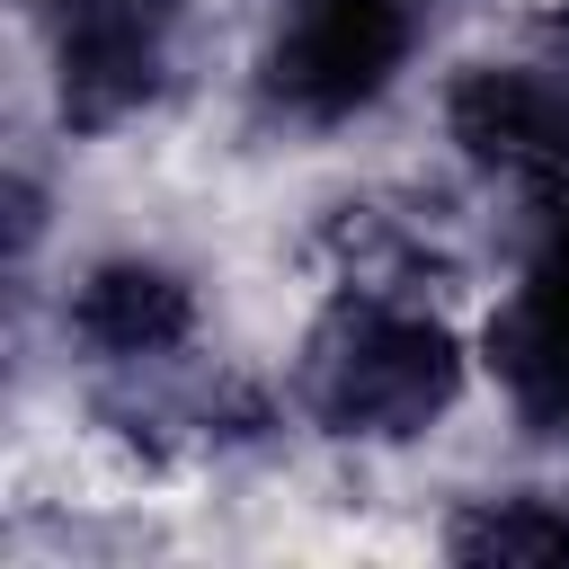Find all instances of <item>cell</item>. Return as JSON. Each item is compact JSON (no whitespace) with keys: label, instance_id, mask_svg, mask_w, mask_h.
<instances>
[{"label":"cell","instance_id":"277c9868","mask_svg":"<svg viewBox=\"0 0 569 569\" xmlns=\"http://www.w3.org/2000/svg\"><path fill=\"white\" fill-rule=\"evenodd\" d=\"M80 329L107 356H160V347L187 338V293L160 267H98L89 293H80Z\"/></svg>","mask_w":569,"mask_h":569},{"label":"cell","instance_id":"6da1fadb","mask_svg":"<svg viewBox=\"0 0 569 569\" xmlns=\"http://www.w3.org/2000/svg\"><path fill=\"white\" fill-rule=\"evenodd\" d=\"M453 382H462V356L445 320L409 302H356L311 347V409L338 436H418L427 418L453 409Z\"/></svg>","mask_w":569,"mask_h":569},{"label":"cell","instance_id":"7a4b0ae2","mask_svg":"<svg viewBox=\"0 0 569 569\" xmlns=\"http://www.w3.org/2000/svg\"><path fill=\"white\" fill-rule=\"evenodd\" d=\"M409 44V0H284L267 36V98L293 124H347L400 80Z\"/></svg>","mask_w":569,"mask_h":569},{"label":"cell","instance_id":"3957f363","mask_svg":"<svg viewBox=\"0 0 569 569\" xmlns=\"http://www.w3.org/2000/svg\"><path fill=\"white\" fill-rule=\"evenodd\" d=\"M498 373L516 382L533 427L569 436V213L551 222L533 276L516 284V302L498 320Z\"/></svg>","mask_w":569,"mask_h":569}]
</instances>
